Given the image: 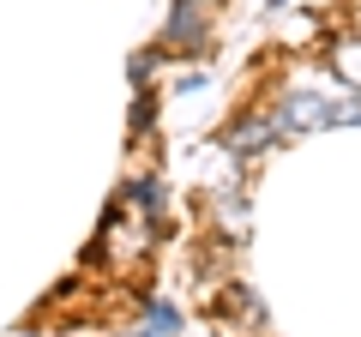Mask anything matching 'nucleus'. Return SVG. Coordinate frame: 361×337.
Wrapping results in <instances>:
<instances>
[{
	"label": "nucleus",
	"instance_id": "f03ea898",
	"mask_svg": "<svg viewBox=\"0 0 361 337\" xmlns=\"http://www.w3.org/2000/svg\"><path fill=\"white\" fill-rule=\"evenodd\" d=\"M205 0H175V13H169V30H163V42L169 49H180L187 54V42H205Z\"/></svg>",
	"mask_w": 361,
	"mask_h": 337
},
{
	"label": "nucleus",
	"instance_id": "20e7f679",
	"mask_svg": "<svg viewBox=\"0 0 361 337\" xmlns=\"http://www.w3.org/2000/svg\"><path fill=\"white\" fill-rule=\"evenodd\" d=\"M271 6H283V0H271Z\"/></svg>",
	"mask_w": 361,
	"mask_h": 337
},
{
	"label": "nucleus",
	"instance_id": "7ed1b4c3",
	"mask_svg": "<svg viewBox=\"0 0 361 337\" xmlns=\"http://www.w3.org/2000/svg\"><path fill=\"white\" fill-rule=\"evenodd\" d=\"M337 73H343L349 85H361V42H349V49H337Z\"/></svg>",
	"mask_w": 361,
	"mask_h": 337
},
{
	"label": "nucleus",
	"instance_id": "f257e3e1",
	"mask_svg": "<svg viewBox=\"0 0 361 337\" xmlns=\"http://www.w3.org/2000/svg\"><path fill=\"white\" fill-rule=\"evenodd\" d=\"M277 139H283V121L277 115H247V121H235V127L223 133V145H229L235 157H259V151H271Z\"/></svg>",
	"mask_w": 361,
	"mask_h": 337
}]
</instances>
